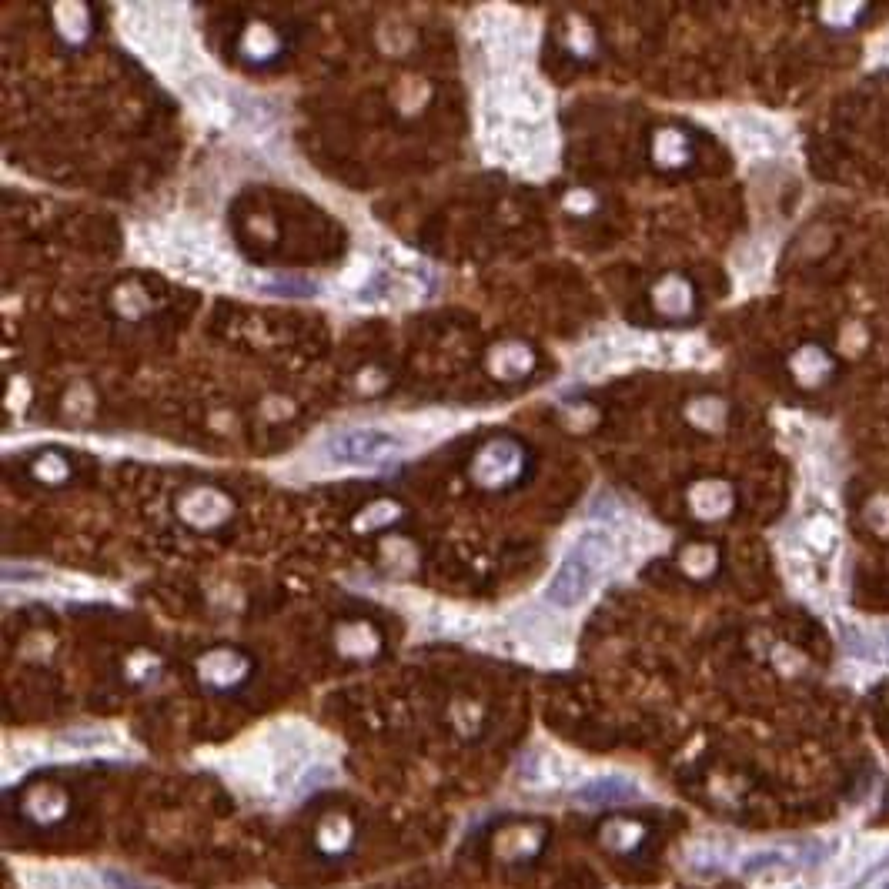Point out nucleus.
I'll return each instance as SVG.
<instances>
[{
    "label": "nucleus",
    "mask_w": 889,
    "mask_h": 889,
    "mask_svg": "<svg viewBox=\"0 0 889 889\" xmlns=\"http://www.w3.org/2000/svg\"><path fill=\"white\" fill-rule=\"evenodd\" d=\"M612 562H615V542L609 532L579 535V542L565 552V559L559 562V569H555L545 599L562 612L579 609L592 595L595 582L612 569Z\"/></svg>",
    "instance_id": "obj_1"
},
{
    "label": "nucleus",
    "mask_w": 889,
    "mask_h": 889,
    "mask_svg": "<svg viewBox=\"0 0 889 889\" xmlns=\"http://www.w3.org/2000/svg\"><path fill=\"white\" fill-rule=\"evenodd\" d=\"M402 455V442L381 428H348L325 445V458L338 468H378Z\"/></svg>",
    "instance_id": "obj_2"
},
{
    "label": "nucleus",
    "mask_w": 889,
    "mask_h": 889,
    "mask_svg": "<svg viewBox=\"0 0 889 889\" xmlns=\"http://www.w3.org/2000/svg\"><path fill=\"white\" fill-rule=\"evenodd\" d=\"M492 148L502 161L512 164H535L549 154V134L542 124L525 121H498L492 124Z\"/></svg>",
    "instance_id": "obj_3"
},
{
    "label": "nucleus",
    "mask_w": 889,
    "mask_h": 889,
    "mask_svg": "<svg viewBox=\"0 0 889 889\" xmlns=\"http://www.w3.org/2000/svg\"><path fill=\"white\" fill-rule=\"evenodd\" d=\"M124 27L144 47V54L151 57H168L178 47V31L171 24H164L161 11H154V7H131Z\"/></svg>",
    "instance_id": "obj_4"
},
{
    "label": "nucleus",
    "mask_w": 889,
    "mask_h": 889,
    "mask_svg": "<svg viewBox=\"0 0 889 889\" xmlns=\"http://www.w3.org/2000/svg\"><path fill=\"white\" fill-rule=\"evenodd\" d=\"M522 465H525L522 448L508 442V438H498V442L485 445L482 452H478L472 472L482 485H505L522 472Z\"/></svg>",
    "instance_id": "obj_5"
},
{
    "label": "nucleus",
    "mask_w": 889,
    "mask_h": 889,
    "mask_svg": "<svg viewBox=\"0 0 889 889\" xmlns=\"http://www.w3.org/2000/svg\"><path fill=\"white\" fill-rule=\"evenodd\" d=\"M569 773H572V762H565L559 752L535 749L522 762V783L532 786V789L565 786V783H569Z\"/></svg>",
    "instance_id": "obj_6"
},
{
    "label": "nucleus",
    "mask_w": 889,
    "mask_h": 889,
    "mask_svg": "<svg viewBox=\"0 0 889 889\" xmlns=\"http://www.w3.org/2000/svg\"><path fill=\"white\" fill-rule=\"evenodd\" d=\"M729 134L746 158H773L779 151V134L769 124L756 121V117H739V121H732Z\"/></svg>",
    "instance_id": "obj_7"
},
{
    "label": "nucleus",
    "mask_w": 889,
    "mask_h": 889,
    "mask_svg": "<svg viewBox=\"0 0 889 889\" xmlns=\"http://www.w3.org/2000/svg\"><path fill=\"white\" fill-rule=\"evenodd\" d=\"M575 799L585 806H619V803H629V799H639V786L625 776H599L592 779V783L579 786Z\"/></svg>",
    "instance_id": "obj_8"
},
{
    "label": "nucleus",
    "mask_w": 889,
    "mask_h": 889,
    "mask_svg": "<svg viewBox=\"0 0 889 889\" xmlns=\"http://www.w3.org/2000/svg\"><path fill=\"white\" fill-rule=\"evenodd\" d=\"M829 371H833V358H829L819 345H806L793 355V375L799 385H806V388L823 385L829 378Z\"/></svg>",
    "instance_id": "obj_9"
},
{
    "label": "nucleus",
    "mask_w": 889,
    "mask_h": 889,
    "mask_svg": "<svg viewBox=\"0 0 889 889\" xmlns=\"http://www.w3.org/2000/svg\"><path fill=\"white\" fill-rule=\"evenodd\" d=\"M692 508L702 519H719V515L729 512L732 505V488L726 482H702L692 488Z\"/></svg>",
    "instance_id": "obj_10"
},
{
    "label": "nucleus",
    "mask_w": 889,
    "mask_h": 889,
    "mask_svg": "<svg viewBox=\"0 0 889 889\" xmlns=\"http://www.w3.org/2000/svg\"><path fill=\"white\" fill-rule=\"evenodd\" d=\"M656 305H659V311H666V315H672V318L689 315V311H692V285L679 275L666 278L656 288Z\"/></svg>",
    "instance_id": "obj_11"
},
{
    "label": "nucleus",
    "mask_w": 889,
    "mask_h": 889,
    "mask_svg": "<svg viewBox=\"0 0 889 889\" xmlns=\"http://www.w3.org/2000/svg\"><path fill=\"white\" fill-rule=\"evenodd\" d=\"M656 158L659 164H682L689 158V144L679 131H662L656 138Z\"/></svg>",
    "instance_id": "obj_12"
},
{
    "label": "nucleus",
    "mask_w": 889,
    "mask_h": 889,
    "mask_svg": "<svg viewBox=\"0 0 889 889\" xmlns=\"http://www.w3.org/2000/svg\"><path fill=\"white\" fill-rule=\"evenodd\" d=\"M806 542L813 545L816 552H829L836 545V525L833 519H823V515H816V519L806 522Z\"/></svg>",
    "instance_id": "obj_13"
},
{
    "label": "nucleus",
    "mask_w": 889,
    "mask_h": 889,
    "mask_svg": "<svg viewBox=\"0 0 889 889\" xmlns=\"http://www.w3.org/2000/svg\"><path fill=\"white\" fill-rule=\"evenodd\" d=\"M783 863H786L783 849H759V853H749L746 859H742V873L756 876V873H762V869H773V866H783Z\"/></svg>",
    "instance_id": "obj_14"
},
{
    "label": "nucleus",
    "mask_w": 889,
    "mask_h": 889,
    "mask_svg": "<svg viewBox=\"0 0 889 889\" xmlns=\"http://www.w3.org/2000/svg\"><path fill=\"white\" fill-rule=\"evenodd\" d=\"M27 889H67L64 869H27L24 873Z\"/></svg>",
    "instance_id": "obj_15"
},
{
    "label": "nucleus",
    "mask_w": 889,
    "mask_h": 889,
    "mask_svg": "<svg viewBox=\"0 0 889 889\" xmlns=\"http://www.w3.org/2000/svg\"><path fill=\"white\" fill-rule=\"evenodd\" d=\"M101 879H104V886L107 889H158V886H151V883H144V879H138V876H127L124 869H104L101 873Z\"/></svg>",
    "instance_id": "obj_16"
},
{
    "label": "nucleus",
    "mask_w": 889,
    "mask_h": 889,
    "mask_svg": "<svg viewBox=\"0 0 889 889\" xmlns=\"http://www.w3.org/2000/svg\"><path fill=\"white\" fill-rule=\"evenodd\" d=\"M866 522L873 525L876 532H889V498H873L866 508Z\"/></svg>",
    "instance_id": "obj_17"
},
{
    "label": "nucleus",
    "mask_w": 889,
    "mask_h": 889,
    "mask_svg": "<svg viewBox=\"0 0 889 889\" xmlns=\"http://www.w3.org/2000/svg\"><path fill=\"white\" fill-rule=\"evenodd\" d=\"M819 14H823L826 21H853V17L863 14V4H826L819 7Z\"/></svg>",
    "instance_id": "obj_18"
},
{
    "label": "nucleus",
    "mask_w": 889,
    "mask_h": 889,
    "mask_svg": "<svg viewBox=\"0 0 889 889\" xmlns=\"http://www.w3.org/2000/svg\"><path fill=\"white\" fill-rule=\"evenodd\" d=\"M67 889H107L104 879H94L91 873H67Z\"/></svg>",
    "instance_id": "obj_19"
},
{
    "label": "nucleus",
    "mask_w": 889,
    "mask_h": 889,
    "mask_svg": "<svg viewBox=\"0 0 889 889\" xmlns=\"http://www.w3.org/2000/svg\"><path fill=\"white\" fill-rule=\"evenodd\" d=\"M873 646H876V656L889 662V625H886V629H879V635L873 639Z\"/></svg>",
    "instance_id": "obj_20"
},
{
    "label": "nucleus",
    "mask_w": 889,
    "mask_h": 889,
    "mask_svg": "<svg viewBox=\"0 0 889 889\" xmlns=\"http://www.w3.org/2000/svg\"><path fill=\"white\" fill-rule=\"evenodd\" d=\"M873 889H889V876H886V879H879V883H876Z\"/></svg>",
    "instance_id": "obj_21"
},
{
    "label": "nucleus",
    "mask_w": 889,
    "mask_h": 889,
    "mask_svg": "<svg viewBox=\"0 0 889 889\" xmlns=\"http://www.w3.org/2000/svg\"><path fill=\"white\" fill-rule=\"evenodd\" d=\"M879 47H883V54H889V37H883V44H879Z\"/></svg>",
    "instance_id": "obj_22"
}]
</instances>
